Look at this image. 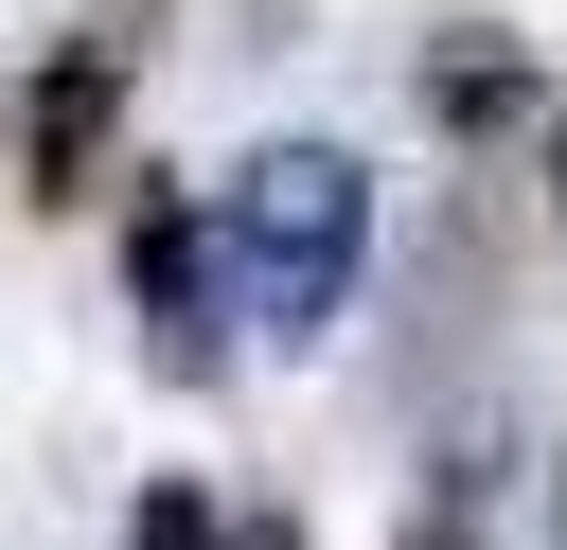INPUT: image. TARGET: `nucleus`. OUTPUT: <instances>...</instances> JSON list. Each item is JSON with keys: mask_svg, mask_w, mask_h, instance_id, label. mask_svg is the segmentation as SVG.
<instances>
[{"mask_svg": "<svg viewBox=\"0 0 567 550\" xmlns=\"http://www.w3.org/2000/svg\"><path fill=\"white\" fill-rule=\"evenodd\" d=\"M124 302H142V355L195 390V373H230V284H213V213L195 195H159L142 231H124Z\"/></svg>", "mask_w": 567, "mask_h": 550, "instance_id": "f03ea898", "label": "nucleus"}, {"mask_svg": "<svg viewBox=\"0 0 567 550\" xmlns=\"http://www.w3.org/2000/svg\"><path fill=\"white\" fill-rule=\"evenodd\" d=\"M549 195H567V106H549Z\"/></svg>", "mask_w": 567, "mask_h": 550, "instance_id": "423d86ee", "label": "nucleus"}, {"mask_svg": "<svg viewBox=\"0 0 567 550\" xmlns=\"http://www.w3.org/2000/svg\"><path fill=\"white\" fill-rule=\"evenodd\" d=\"M124 550H230V515H213L195 479H142V515H124Z\"/></svg>", "mask_w": 567, "mask_h": 550, "instance_id": "20e7f679", "label": "nucleus"}, {"mask_svg": "<svg viewBox=\"0 0 567 550\" xmlns=\"http://www.w3.org/2000/svg\"><path fill=\"white\" fill-rule=\"evenodd\" d=\"M213 284H230V337H337V302H354V266H372V160L354 142H266V160H230L213 195Z\"/></svg>", "mask_w": 567, "mask_h": 550, "instance_id": "f257e3e1", "label": "nucleus"}, {"mask_svg": "<svg viewBox=\"0 0 567 550\" xmlns=\"http://www.w3.org/2000/svg\"><path fill=\"white\" fill-rule=\"evenodd\" d=\"M106 106H124V35H89V53H71L53 89H35V195H71V177H89Z\"/></svg>", "mask_w": 567, "mask_h": 550, "instance_id": "7ed1b4c3", "label": "nucleus"}, {"mask_svg": "<svg viewBox=\"0 0 567 550\" xmlns=\"http://www.w3.org/2000/svg\"><path fill=\"white\" fill-rule=\"evenodd\" d=\"M230 550H301V532H230Z\"/></svg>", "mask_w": 567, "mask_h": 550, "instance_id": "0eeeda50", "label": "nucleus"}, {"mask_svg": "<svg viewBox=\"0 0 567 550\" xmlns=\"http://www.w3.org/2000/svg\"><path fill=\"white\" fill-rule=\"evenodd\" d=\"M408 550H478V461H443V479L408 497Z\"/></svg>", "mask_w": 567, "mask_h": 550, "instance_id": "39448f33", "label": "nucleus"}]
</instances>
